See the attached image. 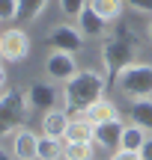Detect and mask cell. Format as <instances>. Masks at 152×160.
<instances>
[{
    "mask_svg": "<svg viewBox=\"0 0 152 160\" xmlns=\"http://www.w3.org/2000/svg\"><path fill=\"white\" fill-rule=\"evenodd\" d=\"M107 80L101 71H93V68H84L78 71L69 83H63V110L66 113H75V110H87L90 104L101 101L105 98V89H107Z\"/></svg>",
    "mask_w": 152,
    "mask_h": 160,
    "instance_id": "obj_1",
    "label": "cell"
},
{
    "mask_svg": "<svg viewBox=\"0 0 152 160\" xmlns=\"http://www.w3.org/2000/svg\"><path fill=\"white\" fill-rule=\"evenodd\" d=\"M137 53H140V48H137V42L128 36V30H122V33H117L113 39H107L105 45H101V65H105V77H113L122 68H128L131 62H137Z\"/></svg>",
    "mask_w": 152,
    "mask_h": 160,
    "instance_id": "obj_2",
    "label": "cell"
},
{
    "mask_svg": "<svg viewBox=\"0 0 152 160\" xmlns=\"http://www.w3.org/2000/svg\"><path fill=\"white\" fill-rule=\"evenodd\" d=\"M30 110H33V104H30L27 92H21V89L3 92V98H0V139L15 133V128L24 125Z\"/></svg>",
    "mask_w": 152,
    "mask_h": 160,
    "instance_id": "obj_3",
    "label": "cell"
},
{
    "mask_svg": "<svg viewBox=\"0 0 152 160\" xmlns=\"http://www.w3.org/2000/svg\"><path fill=\"white\" fill-rule=\"evenodd\" d=\"M117 89L125 98H152V65L149 62H131L117 74Z\"/></svg>",
    "mask_w": 152,
    "mask_h": 160,
    "instance_id": "obj_4",
    "label": "cell"
},
{
    "mask_svg": "<svg viewBox=\"0 0 152 160\" xmlns=\"http://www.w3.org/2000/svg\"><path fill=\"white\" fill-rule=\"evenodd\" d=\"M87 36L78 30V24H57V27L48 33V45L54 51H66V53H78L84 48Z\"/></svg>",
    "mask_w": 152,
    "mask_h": 160,
    "instance_id": "obj_5",
    "label": "cell"
},
{
    "mask_svg": "<svg viewBox=\"0 0 152 160\" xmlns=\"http://www.w3.org/2000/svg\"><path fill=\"white\" fill-rule=\"evenodd\" d=\"M0 53H3V59H9V62H21V59H27V53H30L27 33L18 30V27L3 30V36H0Z\"/></svg>",
    "mask_w": 152,
    "mask_h": 160,
    "instance_id": "obj_6",
    "label": "cell"
},
{
    "mask_svg": "<svg viewBox=\"0 0 152 160\" xmlns=\"http://www.w3.org/2000/svg\"><path fill=\"white\" fill-rule=\"evenodd\" d=\"M78 62H75V53H66V51H51V57L45 59V74L57 83H69L72 77L78 74Z\"/></svg>",
    "mask_w": 152,
    "mask_h": 160,
    "instance_id": "obj_7",
    "label": "cell"
},
{
    "mask_svg": "<svg viewBox=\"0 0 152 160\" xmlns=\"http://www.w3.org/2000/svg\"><path fill=\"white\" fill-rule=\"evenodd\" d=\"M72 119H87L90 125H105V122L119 119V110H117V104H113L111 98H101V101L90 104L87 110H75Z\"/></svg>",
    "mask_w": 152,
    "mask_h": 160,
    "instance_id": "obj_8",
    "label": "cell"
},
{
    "mask_svg": "<svg viewBox=\"0 0 152 160\" xmlns=\"http://www.w3.org/2000/svg\"><path fill=\"white\" fill-rule=\"evenodd\" d=\"M122 131H125V125H122L119 119L105 122V125H95V137H93L95 148L117 151V148H119V142H122Z\"/></svg>",
    "mask_w": 152,
    "mask_h": 160,
    "instance_id": "obj_9",
    "label": "cell"
},
{
    "mask_svg": "<svg viewBox=\"0 0 152 160\" xmlns=\"http://www.w3.org/2000/svg\"><path fill=\"white\" fill-rule=\"evenodd\" d=\"M12 154L15 160H36L39 157V137H36L33 131H27V128H21V131L12 133Z\"/></svg>",
    "mask_w": 152,
    "mask_h": 160,
    "instance_id": "obj_10",
    "label": "cell"
},
{
    "mask_svg": "<svg viewBox=\"0 0 152 160\" xmlns=\"http://www.w3.org/2000/svg\"><path fill=\"white\" fill-rule=\"evenodd\" d=\"M27 98H30V104L33 107H42V110H57V104H60V89L54 83H33L27 89ZM63 110V107H60Z\"/></svg>",
    "mask_w": 152,
    "mask_h": 160,
    "instance_id": "obj_11",
    "label": "cell"
},
{
    "mask_svg": "<svg viewBox=\"0 0 152 160\" xmlns=\"http://www.w3.org/2000/svg\"><path fill=\"white\" fill-rule=\"evenodd\" d=\"M107 27H111V24H107L105 18H99L90 6H87V9H81V15H78V30H81L87 39H105V36H107Z\"/></svg>",
    "mask_w": 152,
    "mask_h": 160,
    "instance_id": "obj_12",
    "label": "cell"
},
{
    "mask_svg": "<svg viewBox=\"0 0 152 160\" xmlns=\"http://www.w3.org/2000/svg\"><path fill=\"white\" fill-rule=\"evenodd\" d=\"M69 122H72V116L66 113V110H45V119H42V131H45V137H51V139H63V133H66V128H69Z\"/></svg>",
    "mask_w": 152,
    "mask_h": 160,
    "instance_id": "obj_13",
    "label": "cell"
},
{
    "mask_svg": "<svg viewBox=\"0 0 152 160\" xmlns=\"http://www.w3.org/2000/svg\"><path fill=\"white\" fill-rule=\"evenodd\" d=\"M90 9L95 12L99 18H105L107 24H117L122 18V9H125V0H90Z\"/></svg>",
    "mask_w": 152,
    "mask_h": 160,
    "instance_id": "obj_14",
    "label": "cell"
},
{
    "mask_svg": "<svg viewBox=\"0 0 152 160\" xmlns=\"http://www.w3.org/2000/svg\"><path fill=\"white\" fill-rule=\"evenodd\" d=\"M93 137H95V125H90L87 119H72L63 133V142H93Z\"/></svg>",
    "mask_w": 152,
    "mask_h": 160,
    "instance_id": "obj_15",
    "label": "cell"
},
{
    "mask_svg": "<svg viewBox=\"0 0 152 160\" xmlns=\"http://www.w3.org/2000/svg\"><path fill=\"white\" fill-rule=\"evenodd\" d=\"M128 116H131V122H134V125L152 131V98H137V101H131Z\"/></svg>",
    "mask_w": 152,
    "mask_h": 160,
    "instance_id": "obj_16",
    "label": "cell"
},
{
    "mask_svg": "<svg viewBox=\"0 0 152 160\" xmlns=\"http://www.w3.org/2000/svg\"><path fill=\"white\" fill-rule=\"evenodd\" d=\"M143 142H146V128L134 125V122H131V125H125L119 148H122V151H140V148H143Z\"/></svg>",
    "mask_w": 152,
    "mask_h": 160,
    "instance_id": "obj_17",
    "label": "cell"
},
{
    "mask_svg": "<svg viewBox=\"0 0 152 160\" xmlns=\"http://www.w3.org/2000/svg\"><path fill=\"white\" fill-rule=\"evenodd\" d=\"M48 6V0H18V15L15 21L18 24H30L42 15V9Z\"/></svg>",
    "mask_w": 152,
    "mask_h": 160,
    "instance_id": "obj_18",
    "label": "cell"
},
{
    "mask_svg": "<svg viewBox=\"0 0 152 160\" xmlns=\"http://www.w3.org/2000/svg\"><path fill=\"white\" fill-rule=\"evenodd\" d=\"M95 157V142H66L63 160H93Z\"/></svg>",
    "mask_w": 152,
    "mask_h": 160,
    "instance_id": "obj_19",
    "label": "cell"
},
{
    "mask_svg": "<svg viewBox=\"0 0 152 160\" xmlns=\"http://www.w3.org/2000/svg\"><path fill=\"white\" fill-rule=\"evenodd\" d=\"M63 139H51V137H39V157L36 160H63Z\"/></svg>",
    "mask_w": 152,
    "mask_h": 160,
    "instance_id": "obj_20",
    "label": "cell"
},
{
    "mask_svg": "<svg viewBox=\"0 0 152 160\" xmlns=\"http://www.w3.org/2000/svg\"><path fill=\"white\" fill-rule=\"evenodd\" d=\"M60 9H63V15L78 18L81 9H87V0H60Z\"/></svg>",
    "mask_w": 152,
    "mask_h": 160,
    "instance_id": "obj_21",
    "label": "cell"
},
{
    "mask_svg": "<svg viewBox=\"0 0 152 160\" xmlns=\"http://www.w3.org/2000/svg\"><path fill=\"white\" fill-rule=\"evenodd\" d=\"M18 0H0V21H15Z\"/></svg>",
    "mask_w": 152,
    "mask_h": 160,
    "instance_id": "obj_22",
    "label": "cell"
},
{
    "mask_svg": "<svg viewBox=\"0 0 152 160\" xmlns=\"http://www.w3.org/2000/svg\"><path fill=\"white\" fill-rule=\"evenodd\" d=\"M125 3L134 12H140V15H152V0H125Z\"/></svg>",
    "mask_w": 152,
    "mask_h": 160,
    "instance_id": "obj_23",
    "label": "cell"
},
{
    "mask_svg": "<svg viewBox=\"0 0 152 160\" xmlns=\"http://www.w3.org/2000/svg\"><path fill=\"white\" fill-rule=\"evenodd\" d=\"M111 160H143V157H140V151H122V148H119Z\"/></svg>",
    "mask_w": 152,
    "mask_h": 160,
    "instance_id": "obj_24",
    "label": "cell"
},
{
    "mask_svg": "<svg viewBox=\"0 0 152 160\" xmlns=\"http://www.w3.org/2000/svg\"><path fill=\"white\" fill-rule=\"evenodd\" d=\"M140 157L152 160V137H146V142H143V148H140Z\"/></svg>",
    "mask_w": 152,
    "mask_h": 160,
    "instance_id": "obj_25",
    "label": "cell"
},
{
    "mask_svg": "<svg viewBox=\"0 0 152 160\" xmlns=\"http://www.w3.org/2000/svg\"><path fill=\"white\" fill-rule=\"evenodd\" d=\"M6 80H9V77H6V68H3V65H0V92L6 89Z\"/></svg>",
    "mask_w": 152,
    "mask_h": 160,
    "instance_id": "obj_26",
    "label": "cell"
},
{
    "mask_svg": "<svg viewBox=\"0 0 152 160\" xmlns=\"http://www.w3.org/2000/svg\"><path fill=\"white\" fill-rule=\"evenodd\" d=\"M0 160H15V154H12L9 148H0Z\"/></svg>",
    "mask_w": 152,
    "mask_h": 160,
    "instance_id": "obj_27",
    "label": "cell"
},
{
    "mask_svg": "<svg viewBox=\"0 0 152 160\" xmlns=\"http://www.w3.org/2000/svg\"><path fill=\"white\" fill-rule=\"evenodd\" d=\"M146 39L152 42V21H149V27H146Z\"/></svg>",
    "mask_w": 152,
    "mask_h": 160,
    "instance_id": "obj_28",
    "label": "cell"
},
{
    "mask_svg": "<svg viewBox=\"0 0 152 160\" xmlns=\"http://www.w3.org/2000/svg\"><path fill=\"white\" fill-rule=\"evenodd\" d=\"M0 59H3V53H0Z\"/></svg>",
    "mask_w": 152,
    "mask_h": 160,
    "instance_id": "obj_29",
    "label": "cell"
},
{
    "mask_svg": "<svg viewBox=\"0 0 152 160\" xmlns=\"http://www.w3.org/2000/svg\"><path fill=\"white\" fill-rule=\"evenodd\" d=\"M0 36H3V30H0Z\"/></svg>",
    "mask_w": 152,
    "mask_h": 160,
    "instance_id": "obj_30",
    "label": "cell"
},
{
    "mask_svg": "<svg viewBox=\"0 0 152 160\" xmlns=\"http://www.w3.org/2000/svg\"><path fill=\"white\" fill-rule=\"evenodd\" d=\"M0 98H3V95H0Z\"/></svg>",
    "mask_w": 152,
    "mask_h": 160,
    "instance_id": "obj_31",
    "label": "cell"
}]
</instances>
